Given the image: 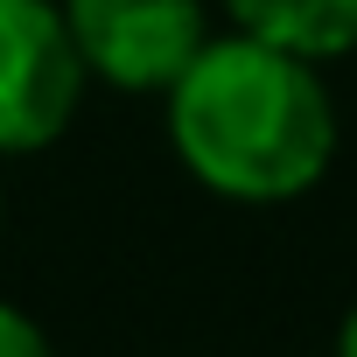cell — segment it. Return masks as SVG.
<instances>
[{"label": "cell", "instance_id": "6da1fadb", "mask_svg": "<svg viewBox=\"0 0 357 357\" xmlns=\"http://www.w3.org/2000/svg\"><path fill=\"white\" fill-rule=\"evenodd\" d=\"M161 105L175 161L225 204H294L336 161V98L322 70L245 29L211 36Z\"/></svg>", "mask_w": 357, "mask_h": 357}, {"label": "cell", "instance_id": "7a4b0ae2", "mask_svg": "<svg viewBox=\"0 0 357 357\" xmlns=\"http://www.w3.org/2000/svg\"><path fill=\"white\" fill-rule=\"evenodd\" d=\"M84 77L126 98H161L211 43L204 0H56Z\"/></svg>", "mask_w": 357, "mask_h": 357}, {"label": "cell", "instance_id": "3957f363", "mask_svg": "<svg viewBox=\"0 0 357 357\" xmlns=\"http://www.w3.org/2000/svg\"><path fill=\"white\" fill-rule=\"evenodd\" d=\"M84 56L56 0H0V154H43L84 105Z\"/></svg>", "mask_w": 357, "mask_h": 357}, {"label": "cell", "instance_id": "277c9868", "mask_svg": "<svg viewBox=\"0 0 357 357\" xmlns=\"http://www.w3.org/2000/svg\"><path fill=\"white\" fill-rule=\"evenodd\" d=\"M225 15H231V29L280 43L308 63L357 50V0H225Z\"/></svg>", "mask_w": 357, "mask_h": 357}, {"label": "cell", "instance_id": "5b68a950", "mask_svg": "<svg viewBox=\"0 0 357 357\" xmlns=\"http://www.w3.org/2000/svg\"><path fill=\"white\" fill-rule=\"evenodd\" d=\"M0 357H56V343L43 336L36 315H22L15 301H0Z\"/></svg>", "mask_w": 357, "mask_h": 357}, {"label": "cell", "instance_id": "8992f818", "mask_svg": "<svg viewBox=\"0 0 357 357\" xmlns=\"http://www.w3.org/2000/svg\"><path fill=\"white\" fill-rule=\"evenodd\" d=\"M336 357H357V301L343 308V329H336Z\"/></svg>", "mask_w": 357, "mask_h": 357}]
</instances>
